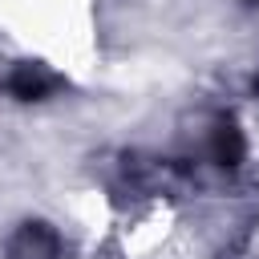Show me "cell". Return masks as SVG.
<instances>
[{"label":"cell","mask_w":259,"mask_h":259,"mask_svg":"<svg viewBox=\"0 0 259 259\" xmlns=\"http://www.w3.org/2000/svg\"><path fill=\"white\" fill-rule=\"evenodd\" d=\"M12 259H61V239L45 223H28L12 239Z\"/></svg>","instance_id":"6da1fadb"},{"label":"cell","mask_w":259,"mask_h":259,"mask_svg":"<svg viewBox=\"0 0 259 259\" xmlns=\"http://www.w3.org/2000/svg\"><path fill=\"white\" fill-rule=\"evenodd\" d=\"M53 85H57V77H53V73H45L40 65H20V73L12 77V93H16V97H24V101L45 97Z\"/></svg>","instance_id":"7a4b0ae2"}]
</instances>
